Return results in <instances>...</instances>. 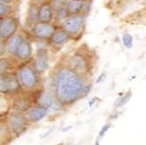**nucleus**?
<instances>
[{
  "instance_id": "3",
  "label": "nucleus",
  "mask_w": 146,
  "mask_h": 145,
  "mask_svg": "<svg viewBox=\"0 0 146 145\" xmlns=\"http://www.w3.org/2000/svg\"><path fill=\"white\" fill-rule=\"evenodd\" d=\"M84 23L83 16L80 14H74L69 16L68 19H66L63 23L64 30L68 34H77L82 30V27Z\"/></svg>"
},
{
  "instance_id": "20",
  "label": "nucleus",
  "mask_w": 146,
  "mask_h": 145,
  "mask_svg": "<svg viewBox=\"0 0 146 145\" xmlns=\"http://www.w3.org/2000/svg\"><path fill=\"white\" fill-rule=\"evenodd\" d=\"M0 91H1L2 94L9 93L8 78H7V74L5 73H1V78H0Z\"/></svg>"
},
{
  "instance_id": "7",
  "label": "nucleus",
  "mask_w": 146,
  "mask_h": 145,
  "mask_svg": "<svg viewBox=\"0 0 146 145\" xmlns=\"http://www.w3.org/2000/svg\"><path fill=\"white\" fill-rule=\"evenodd\" d=\"M26 123H27V120L20 113L14 112L11 113L9 116V125L11 128L16 133L22 130L24 127L26 125Z\"/></svg>"
},
{
  "instance_id": "10",
  "label": "nucleus",
  "mask_w": 146,
  "mask_h": 145,
  "mask_svg": "<svg viewBox=\"0 0 146 145\" xmlns=\"http://www.w3.org/2000/svg\"><path fill=\"white\" fill-rule=\"evenodd\" d=\"M52 18V7L48 3H44L38 7V20L41 22H50Z\"/></svg>"
},
{
  "instance_id": "27",
  "label": "nucleus",
  "mask_w": 146,
  "mask_h": 145,
  "mask_svg": "<svg viewBox=\"0 0 146 145\" xmlns=\"http://www.w3.org/2000/svg\"><path fill=\"white\" fill-rule=\"evenodd\" d=\"M54 2L60 5H62L63 4H65L66 2H67V0H54Z\"/></svg>"
},
{
  "instance_id": "16",
  "label": "nucleus",
  "mask_w": 146,
  "mask_h": 145,
  "mask_svg": "<svg viewBox=\"0 0 146 145\" xmlns=\"http://www.w3.org/2000/svg\"><path fill=\"white\" fill-rule=\"evenodd\" d=\"M8 78V88L9 93H15L19 89L20 82L19 77L15 74H7Z\"/></svg>"
},
{
  "instance_id": "5",
  "label": "nucleus",
  "mask_w": 146,
  "mask_h": 145,
  "mask_svg": "<svg viewBox=\"0 0 146 145\" xmlns=\"http://www.w3.org/2000/svg\"><path fill=\"white\" fill-rule=\"evenodd\" d=\"M33 32L35 37L38 38H47L54 32V25L49 24V22H38L36 23L33 28Z\"/></svg>"
},
{
  "instance_id": "4",
  "label": "nucleus",
  "mask_w": 146,
  "mask_h": 145,
  "mask_svg": "<svg viewBox=\"0 0 146 145\" xmlns=\"http://www.w3.org/2000/svg\"><path fill=\"white\" fill-rule=\"evenodd\" d=\"M17 28L18 23L16 19L10 16L1 18V21H0V36H1V38L11 37L15 33Z\"/></svg>"
},
{
  "instance_id": "11",
  "label": "nucleus",
  "mask_w": 146,
  "mask_h": 145,
  "mask_svg": "<svg viewBox=\"0 0 146 145\" xmlns=\"http://www.w3.org/2000/svg\"><path fill=\"white\" fill-rule=\"evenodd\" d=\"M70 39L69 34L64 31H56L51 36V43L55 46H60L67 43Z\"/></svg>"
},
{
  "instance_id": "24",
  "label": "nucleus",
  "mask_w": 146,
  "mask_h": 145,
  "mask_svg": "<svg viewBox=\"0 0 146 145\" xmlns=\"http://www.w3.org/2000/svg\"><path fill=\"white\" fill-rule=\"evenodd\" d=\"M8 61L6 60H3L1 59V65H0V67H1V73H5V72L6 71L7 68L9 67V65H8Z\"/></svg>"
},
{
  "instance_id": "2",
  "label": "nucleus",
  "mask_w": 146,
  "mask_h": 145,
  "mask_svg": "<svg viewBox=\"0 0 146 145\" xmlns=\"http://www.w3.org/2000/svg\"><path fill=\"white\" fill-rule=\"evenodd\" d=\"M20 84L25 88H33L38 83V76L35 71L29 67H23L19 72Z\"/></svg>"
},
{
  "instance_id": "19",
  "label": "nucleus",
  "mask_w": 146,
  "mask_h": 145,
  "mask_svg": "<svg viewBox=\"0 0 146 145\" xmlns=\"http://www.w3.org/2000/svg\"><path fill=\"white\" fill-rule=\"evenodd\" d=\"M28 19L32 22H36L38 20V7L36 5H32L28 11ZM36 24V23H35Z\"/></svg>"
},
{
  "instance_id": "14",
  "label": "nucleus",
  "mask_w": 146,
  "mask_h": 145,
  "mask_svg": "<svg viewBox=\"0 0 146 145\" xmlns=\"http://www.w3.org/2000/svg\"><path fill=\"white\" fill-rule=\"evenodd\" d=\"M12 107L19 112H25L28 110L31 107V101L26 97H18L14 100Z\"/></svg>"
},
{
  "instance_id": "18",
  "label": "nucleus",
  "mask_w": 146,
  "mask_h": 145,
  "mask_svg": "<svg viewBox=\"0 0 146 145\" xmlns=\"http://www.w3.org/2000/svg\"><path fill=\"white\" fill-rule=\"evenodd\" d=\"M39 103H40L42 106L45 107H54V100L52 98V96L48 94V93H45L43 94L40 97H39Z\"/></svg>"
},
{
  "instance_id": "25",
  "label": "nucleus",
  "mask_w": 146,
  "mask_h": 145,
  "mask_svg": "<svg viewBox=\"0 0 146 145\" xmlns=\"http://www.w3.org/2000/svg\"><path fill=\"white\" fill-rule=\"evenodd\" d=\"M110 128V124H107V125H105L104 127H102V130L100 131V133H99V137L103 136H104V134H105L106 132H107V130H108Z\"/></svg>"
},
{
  "instance_id": "12",
  "label": "nucleus",
  "mask_w": 146,
  "mask_h": 145,
  "mask_svg": "<svg viewBox=\"0 0 146 145\" xmlns=\"http://www.w3.org/2000/svg\"><path fill=\"white\" fill-rule=\"evenodd\" d=\"M47 113H48L47 108L41 105V106L35 107V108H33L32 109H30L28 115L33 122H37V121L41 120L42 118H44L47 115Z\"/></svg>"
},
{
  "instance_id": "9",
  "label": "nucleus",
  "mask_w": 146,
  "mask_h": 145,
  "mask_svg": "<svg viewBox=\"0 0 146 145\" xmlns=\"http://www.w3.org/2000/svg\"><path fill=\"white\" fill-rule=\"evenodd\" d=\"M22 42H23V38L19 34H13L8 38V40L6 42L5 45L6 50L11 54H16V52Z\"/></svg>"
},
{
  "instance_id": "26",
  "label": "nucleus",
  "mask_w": 146,
  "mask_h": 145,
  "mask_svg": "<svg viewBox=\"0 0 146 145\" xmlns=\"http://www.w3.org/2000/svg\"><path fill=\"white\" fill-rule=\"evenodd\" d=\"M0 1H1V3L5 5H11V3L14 2V0H0Z\"/></svg>"
},
{
  "instance_id": "15",
  "label": "nucleus",
  "mask_w": 146,
  "mask_h": 145,
  "mask_svg": "<svg viewBox=\"0 0 146 145\" xmlns=\"http://www.w3.org/2000/svg\"><path fill=\"white\" fill-rule=\"evenodd\" d=\"M85 5L84 0H70L67 4V7L71 13H78L81 11Z\"/></svg>"
},
{
  "instance_id": "21",
  "label": "nucleus",
  "mask_w": 146,
  "mask_h": 145,
  "mask_svg": "<svg viewBox=\"0 0 146 145\" xmlns=\"http://www.w3.org/2000/svg\"><path fill=\"white\" fill-rule=\"evenodd\" d=\"M130 97H131V92L129 91V92H128V93L124 96H123L121 98H118L115 101V107H116V108H118V107H123V105H125L129 101Z\"/></svg>"
},
{
  "instance_id": "1",
  "label": "nucleus",
  "mask_w": 146,
  "mask_h": 145,
  "mask_svg": "<svg viewBox=\"0 0 146 145\" xmlns=\"http://www.w3.org/2000/svg\"><path fill=\"white\" fill-rule=\"evenodd\" d=\"M83 81L77 72L70 68H61L55 76V95L61 103H71L82 94Z\"/></svg>"
},
{
  "instance_id": "23",
  "label": "nucleus",
  "mask_w": 146,
  "mask_h": 145,
  "mask_svg": "<svg viewBox=\"0 0 146 145\" xmlns=\"http://www.w3.org/2000/svg\"><path fill=\"white\" fill-rule=\"evenodd\" d=\"M11 7L9 5H5L3 3L0 4V15H1V18L6 17L11 12Z\"/></svg>"
},
{
  "instance_id": "13",
  "label": "nucleus",
  "mask_w": 146,
  "mask_h": 145,
  "mask_svg": "<svg viewBox=\"0 0 146 145\" xmlns=\"http://www.w3.org/2000/svg\"><path fill=\"white\" fill-rule=\"evenodd\" d=\"M32 54V46L28 41H24L20 44L19 46L17 52H16V56L22 60H27Z\"/></svg>"
},
{
  "instance_id": "22",
  "label": "nucleus",
  "mask_w": 146,
  "mask_h": 145,
  "mask_svg": "<svg viewBox=\"0 0 146 145\" xmlns=\"http://www.w3.org/2000/svg\"><path fill=\"white\" fill-rule=\"evenodd\" d=\"M123 43L127 48H131L133 46V38L129 33H124L123 35Z\"/></svg>"
},
{
  "instance_id": "8",
  "label": "nucleus",
  "mask_w": 146,
  "mask_h": 145,
  "mask_svg": "<svg viewBox=\"0 0 146 145\" xmlns=\"http://www.w3.org/2000/svg\"><path fill=\"white\" fill-rule=\"evenodd\" d=\"M48 56L46 51L40 50L38 52L37 57L34 60V69L38 73H44L49 66Z\"/></svg>"
},
{
  "instance_id": "6",
  "label": "nucleus",
  "mask_w": 146,
  "mask_h": 145,
  "mask_svg": "<svg viewBox=\"0 0 146 145\" xmlns=\"http://www.w3.org/2000/svg\"><path fill=\"white\" fill-rule=\"evenodd\" d=\"M70 68L74 71L77 72L78 73H85L88 71V60L85 57L81 54H74L69 58L68 60Z\"/></svg>"
},
{
  "instance_id": "17",
  "label": "nucleus",
  "mask_w": 146,
  "mask_h": 145,
  "mask_svg": "<svg viewBox=\"0 0 146 145\" xmlns=\"http://www.w3.org/2000/svg\"><path fill=\"white\" fill-rule=\"evenodd\" d=\"M68 14H69V11H68V7H65L63 5H60L56 10L55 20L58 21V22H60L62 20H65L66 19L68 18Z\"/></svg>"
}]
</instances>
